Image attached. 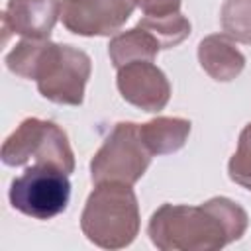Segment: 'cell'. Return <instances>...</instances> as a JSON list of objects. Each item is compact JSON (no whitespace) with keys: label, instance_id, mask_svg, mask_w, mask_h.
Wrapping results in <instances>:
<instances>
[{"label":"cell","instance_id":"1","mask_svg":"<svg viewBox=\"0 0 251 251\" xmlns=\"http://www.w3.org/2000/svg\"><path fill=\"white\" fill-rule=\"evenodd\" d=\"M247 224L239 204L216 196L200 206L163 204L153 212L147 233L161 251H216L241 239Z\"/></svg>","mask_w":251,"mask_h":251},{"label":"cell","instance_id":"2","mask_svg":"<svg viewBox=\"0 0 251 251\" xmlns=\"http://www.w3.org/2000/svg\"><path fill=\"white\" fill-rule=\"evenodd\" d=\"M80 229L90 243L102 249L127 247L139 233V206L131 186L96 184L86 198Z\"/></svg>","mask_w":251,"mask_h":251},{"label":"cell","instance_id":"3","mask_svg":"<svg viewBox=\"0 0 251 251\" xmlns=\"http://www.w3.org/2000/svg\"><path fill=\"white\" fill-rule=\"evenodd\" d=\"M90 71L92 61L82 49L47 39L31 80L37 82L39 94L49 102L80 106Z\"/></svg>","mask_w":251,"mask_h":251},{"label":"cell","instance_id":"4","mask_svg":"<svg viewBox=\"0 0 251 251\" xmlns=\"http://www.w3.org/2000/svg\"><path fill=\"white\" fill-rule=\"evenodd\" d=\"M2 163L8 167L51 165L67 175L75 171V155L67 133L55 124L39 118H25L2 143Z\"/></svg>","mask_w":251,"mask_h":251},{"label":"cell","instance_id":"5","mask_svg":"<svg viewBox=\"0 0 251 251\" xmlns=\"http://www.w3.org/2000/svg\"><path fill=\"white\" fill-rule=\"evenodd\" d=\"M151 163V151L141 139L139 126L120 122L106 137L90 161V178L94 184L118 182L135 184Z\"/></svg>","mask_w":251,"mask_h":251},{"label":"cell","instance_id":"6","mask_svg":"<svg viewBox=\"0 0 251 251\" xmlns=\"http://www.w3.org/2000/svg\"><path fill=\"white\" fill-rule=\"evenodd\" d=\"M8 198L12 208L24 216L51 220L69 206V175L51 165H31L12 180Z\"/></svg>","mask_w":251,"mask_h":251},{"label":"cell","instance_id":"7","mask_svg":"<svg viewBox=\"0 0 251 251\" xmlns=\"http://www.w3.org/2000/svg\"><path fill=\"white\" fill-rule=\"evenodd\" d=\"M135 0H63V25L82 37L114 35L133 14Z\"/></svg>","mask_w":251,"mask_h":251},{"label":"cell","instance_id":"8","mask_svg":"<svg viewBox=\"0 0 251 251\" xmlns=\"http://www.w3.org/2000/svg\"><path fill=\"white\" fill-rule=\"evenodd\" d=\"M116 86L126 102L143 112H159L171 98L169 78L153 61H133L120 67Z\"/></svg>","mask_w":251,"mask_h":251},{"label":"cell","instance_id":"9","mask_svg":"<svg viewBox=\"0 0 251 251\" xmlns=\"http://www.w3.org/2000/svg\"><path fill=\"white\" fill-rule=\"evenodd\" d=\"M59 0H8L2 14V41L10 35L27 39H49L61 18Z\"/></svg>","mask_w":251,"mask_h":251},{"label":"cell","instance_id":"10","mask_svg":"<svg viewBox=\"0 0 251 251\" xmlns=\"http://www.w3.org/2000/svg\"><path fill=\"white\" fill-rule=\"evenodd\" d=\"M198 63L210 78L229 82L241 75L245 57L233 45V39H229L226 33H214L198 43Z\"/></svg>","mask_w":251,"mask_h":251},{"label":"cell","instance_id":"11","mask_svg":"<svg viewBox=\"0 0 251 251\" xmlns=\"http://www.w3.org/2000/svg\"><path fill=\"white\" fill-rule=\"evenodd\" d=\"M190 122L184 118L157 116L139 126V133L151 155H169L184 147L190 135Z\"/></svg>","mask_w":251,"mask_h":251},{"label":"cell","instance_id":"12","mask_svg":"<svg viewBox=\"0 0 251 251\" xmlns=\"http://www.w3.org/2000/svg\"><path fill=\"white\" fill-rule=\"evenodd\" d=\"M159 51L161 45L157 37L141 25H135L124 33L114 35L108 45V55L116 69L133 61H153Z\"/></svg>","mask_w":251,"mask_h":251},{"label":"cell","instance_id":"13","mask_svg":"<svg viewBox=\"0 0 251 251\" xmlns=\"http://www.w3.org/2000/svg\"><path fill=\"white\" fill-rule=\"evenodd\" d=\"M137 25L145 27L147 31H151L161 49H173L178 43H182L188 35H190V22L180 14H169V16H145L137 22Z\"/></svg>","mask_w":251,"mask_h":251},{"label":"cell","instance_id":"14","mask_svg":"<svg viewBox=\"0 0 251 251\" xmlns=\"http://www.w3.org/2000/svg\"><path fill=\"white\" fill-rule=\"evenodd\" d=\"M220 24L229 39L251 45V0H226L220 10Z\"/></svg>","mask_w":251,"mask_h":251},{"label":"cell","instance_id":"15","mask_svg":"<svg viewBox=\"0 0 251 251\" xmlns=\"http://www.w3.org/2000/svg\"><path fill=\"white\" fill-rule=\"evenodd\" d=\"M229 178L251 192V122L241 129L237 149L227 165Z\"/></svg>","mask_w":251,"mask_h":251},{"label":"cell","instance_id":"16","mask_svg":"<svg viewBox=\"0 0 251 251\" xmlns=\"http://www.w3.org/2000/svg\"><path fill=\"white\" fill-rule=\"evenodd\" d=\"M137 6L143 10L145 16H169V14H176L180 8L182 0H135Z\"/></svg>","mask_w":251,"mask_h":251}]
</instances>
